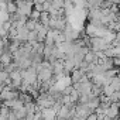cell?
Masks as SVG:
<instances>
[{
    "label": "cell",
    "instance_id": "obj_1",
    "mask_svg": "<svg viewBox=\"0 0 120 120\" xmlns=\"http://www.w3.org/2000/svg\"><path fill=\"white\" fill-rule=\"evenodd\" d=\"M89 47H90V51H106L110 45L102 37H92L89 38Z\"/></svg>",
    "mask_w": 120,
    "mask_h": 120
},
{
    "label": "cell",
    "instance_id": "obj_2",
    "mask_svg": "<svg viewBox=\"0 0 120 120\" xmlns=\"http://www.w3.org/2000/svg\"><path fill=\"white\" fill-rule=\"evenodd\" d=\"M41 119L42 120H55L56 119V112L52 107L41 109Z\"/></svg>",
    "mask_w": 120,
    "mask_h": 120
},
{
    "label": "cell",
    "instance_id": "obj_3",
    "mask_svg": "<svg viewBox=\"0 0 120 120\" xmlns=\"http://www.w3.org/2000/svg\"><path fill=\"white\" fill-rule=\"evenodd\" d=\"M83 75H86L83 71H81V69H74V71L71 72V75H69L71 83H76V82H79V81L82 79V76H83Z\"/></svg>",
    "mask_w": 120,
    "mask_h": 120
},
{
    "label": "cell",
    "instance_id": "obj_4",
    "mask_svg": "<svg viewBox=\"0 0 120 120\" xmlns=\"http://www.w3.org/2000/svg\"><path fill=\"white\" fill-rule=\"evenodd\" d=\"M11 62H13V55L10 52H2L0 54V65L2 67H6Z\"/></svg>",
    "mask_w": 120,
    "mask_h": 120
},
{
    "label": "cell",
    "instance_id": "obj_5",
    "mask_svg": "<svg viewBox=\"0 0 120 120\" xmlns=\"http://www.w3.org/2000/svg\"><path fill=\"white\" fill-rule=\"evenodd\" d=\"M83 62H86V64H96V55H95L93 51L89 49V51L83 55Z\"/></svg>",
    "mask_w": 120,
    "mask_h": 120
},
{
    "label": "cell",
    "instance_id": "obj_6",
    "mask_svg": "<svg viewBox=\"0 0 120 120\" xmlns=\"http://www.w3.org/2000/svg\"><path fill=\"white\" fill-rule=\"evenodd\" d=\"M28 19L30 20H34V21H37L38 23V19H40V11H37V10H31V13H30V16H28Z\"/></svg>",
    "mask_w": 120,
    "mask_h": 120
},
{
    "label": "cell",
    "instance_id": "obj_7",
    "mask_svg": "<svg viewBox=\"0 0 120 120\" xmlns=\"http://www.w3.org/2000/svg\"><path fill=\"white\" fill-rule=\"evenodd\" d=\"M85 120H98V114H96L95 112H92V113H90V114L85 119Z\"/></svg>",
    "mask_w": 120,
    "mask_h": 120
}]
</instances>
